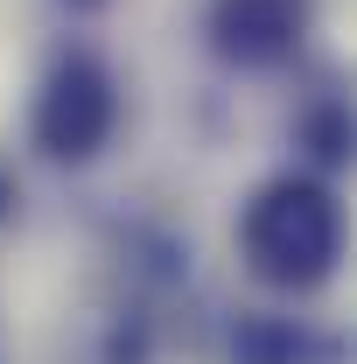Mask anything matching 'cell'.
I'll return each instance as SVG.
<instances>
[{
	"mask_svg": "<svg viewBox=\"0 0 357 364\" xmlns=\"http://www.w3.org/2000/svg\"><path fill=\"white\" fill-rule=\"evenodd\" d=\"M309 36V0H211V49L238 70H273Z\"/></svg>",
	"mask_w": 357,
	"mask_h": 364,
	"instance_id": "3957f363",
	"label": "cell"
},
{
	"mask_svg": "<svg viewBox=\"0 0 357 364\" xmlns=\"http://www.w3.org/2000/svg\"><path fill=\"white\" fill-rule=\"evenodd\" d=\"M294 329L287 322H245L238 329V364H294Z\"/></svg>",
	"mask_w": 357,
	"mask_h": 364,
	"instance_id": "277c9868",
	"label": "cell"
},
{
	"mask_svg": "<svg viewBox=\"0 0 357 364\" xmlns=\"http://www.w3.org/2000/svg\"><path fill=\"white\" fill-rule=\"evenodd\" d=\"M119 127V85L112 70L91 56V49H70L49 63V77L36 85V105H28V140L43 147L49 161H91Z\"/></svg>",
	"mask_w": 357,
	"mask_h": 364,
	"instance_id": "7a4b0ae2",
	"label": "cell"
},
{
	"mask_svg": "<svg viewBox=\"0 0 357 364\" xmlns=\"http://www.w3.org/2000/svg\"><path fill=\"white\" fill-rule=\"evenodd\" d=\"M14 210V182H7V168H0V218Z\"/></svg>",
	"mask_w": 357,
	"mask_h": 364,
	"instance_id": "5b68a950",
	"label": "cell"
},
{
	"mask_svg": "<svg viewBox=\"0 0 357 364\" xmlns=\"http://www.w3.org/2000/svg\"><path fill=\"white\" fill-rule=\"evenodd\" d=\"M238 245L267 287L309 294L343 259V210L315 176H273L252 189V203L238 218Z\"/></svg>",
	"mask_w": 357,
	"mask_h": 364,
	"instance_id": "6da1fadb",
	"label": "cell"
}]
</instances>
